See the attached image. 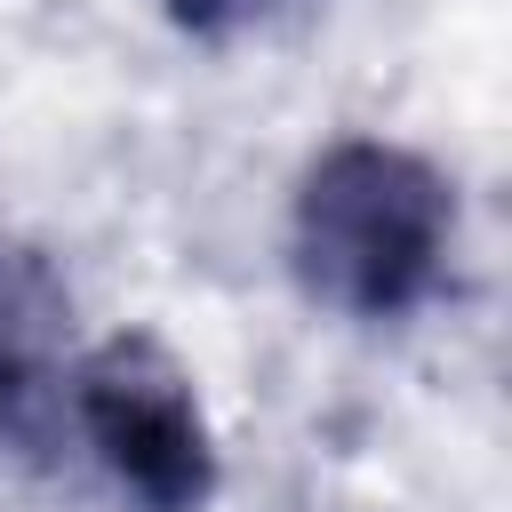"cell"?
Returning <instances> with one entry per match:
<instances>
[{"instance_id": "cell-1", "label": "cell", "mask_w": 512, "mask_h": 512, "mask_svg": "<svg viewBox=\"0 0 512 512\" xmlns=\"http://www.w3.org/2000/svg\"><path fill=\"white\" fill-rule=\"evenodd\" d=\"M456 248V184L384 136L328 144L288 200L296 288L344 320H408Z\"/></svg>"}, {"instance_id": "cell-3", "label": "cell", "mask_w": 512, "mask_h": 512, "mask_svg": "<svg viewBox=\"0 0 512 512\" xmlns=\"http://www.w3.org/2000/svg\"><path fill=\"white\" fill-rule=\"evenodd\" d=\"M64 280L0 240V440H32L48 384H56V352H64Z\"/></svg>"}, {"instance_id": "cell-4", "label": "cell", "mask_w": 512, "mask_h": 512, "mask_svg": "<svg viewBox=\"0 0 512 512\" xmlns=\"http://www.w3.org/2000/svg\"><path fill=\"white\" fill-rule=\"evenodd\" d=\"M256 8H264V0H160V16H168L176 32H192V40H224V32H240Z\"/></svg>"}, {"instance_id": "cell-2", "label": "cell", "mask_w": 512, "mask_h": 512, "mask_svg": "<svg viewBox=\"0 0 512 512\" xmlns=\"http://www.w3.org/2000/svg\"><path fill=\"white\" fill-rule=\"evenodd\" d=\"M72 424L144 512H208L216 496V432L192 376L152 336H112L72 368Z\"/></svg>"}]
</instances>
